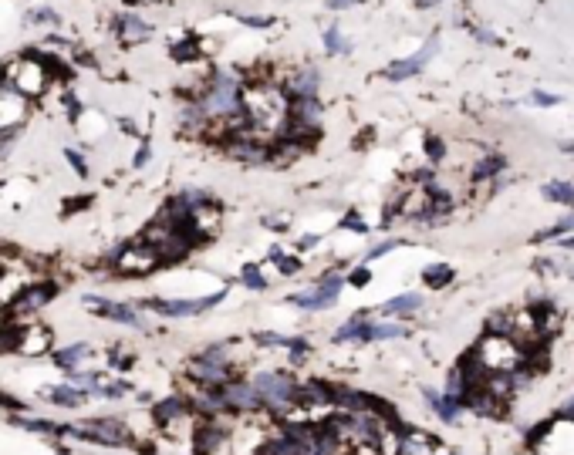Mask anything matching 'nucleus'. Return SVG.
<instances>
[{"mask_svg":"<svg viewBox=\"0 0 574 455\" xmlns=\"http://www.w3.org/2000/svg\"><path fill=\"white\" fill-rule=\"evenodd\" d=\"M243 91H247L243 78H236L234 71H213L193 98L200 101L209 122H230L243 115Z\"/></svg>","mask_w":574,"mask_h":455,"instance_id":"1","label":"nucleus"},{"mask_svg":"<svg viewBox=\"0 0 574 455\" xmlns=\"http://www.w3.org/2000/svg\"><path fill=\"white\" fill-rule=\"evenodd\" d=\"M250 384L261 398V411L270 415L274 422H284L287 415L297 408L294 398H297V378L290 371H274V368H263V371H254L250 375Z\"/></svg>","mask_w":574,"mask_h":455,"instance_id":"2","label":"nucleus"},{"mask_svg":"<svg viewBox=\"0 0 574 455\" xmlns=\"http://www.w3.org/2000/svg\"><path fill=\"white\" fill-rule=\"evenodd\" d=\"M230 280L220 287V290H213V294H203V297H142V301H135V307L142 310V314H156L162 321H183V317H200V314H207L213 307H220V303L230 297Z\"/></svg>","mask_w":574,"mask_h":455,"instance_id":"3","label":"nucleus"},{"mask_svg":"<svg viewBox=\"0 0 574 455\" xmlns=\"http://www.w3.org/2000/svg\"><path fill=\"white\" fill-rule=\"evenodd\" d=\"M71 435H78L81 442H92L98 449H139V438L125 418L115 415H92L71 425Z\"/></svg>","mask_w":574,"mask_h":455,"instance_id":"4","label":"nucleus"},{"mask_svg":"<svg viewBox=\"0 0 574 455\" xmlns=\"http://www.w3.org/2000/svg\"><path fill=\"white\" fill-rule=\"evenodd\" d=\"M159 267H162V260H159V253L139 236V240H129V243H122L119 250L112 253V274L122 280H139V277H149V274H156Z\"/></svg>","mask_w":574,"mask_h":455,"instance_id":"5","label":"nucleus"},{"mask_svg":"<svg viewBox=\"0 0 574 455\" xmlns=\"http://www.w3.org/2000/svg\"><path fill=\"white\" fill-rule=\"evenodd\" d=\"M341 290H345V274L338 270H324L314 287L308 290H294L287 303L290 307H297V310H304V314H321V310H331L335 303H338Z\"/></svg>","mask_w":574,"mask_h":455,"instance_id":"6","label":"nucleus"},{"mask_svg":"<svg viewBox=\"0 0 574 455\" xmlns=\"http://www.w3.org/2000/svg\"><path fill=\"white\" fill-rule=\"evenodd\" d=\"M81 303H85V310H92L102 321H112V324H122V328L132 330H153L149 317L132 301H112V297H102V294H85Z\"/></svg>","mask_w":574,"mask_h":455,"instance_id":"7","label":"nucleus"},{"mask_svg":"<svg viewBox=\"0 0 574 455\" xmlns=\"http://www.w3.org/2000/svg\"><path fill=\"white\" fill-rule=\"evenodd\" d=\"M220 149L247 169L270 166V139H261L257 132H234V135L220 139Z\"/></svg>","mask_w":574,"mask_h":455,"instance_id":"8","label":"nucleus"},{"mask_svg":"<svg viewBox=\"0 0 574 455\" xmlns=\"http://www.w3.org/2000/svg\"><path fill=\"white\" fill-rule=\"evenodd\" d=\"M220 395H223L227 415H234V418H254V415H263L261 398H257L254 384H250L247 375H240V371H236L234 378H227L223 384H220Z\"/></svg>","mask_w":574,"mask_h":455,"instance_id":"9","label":"nucleus"},{"mask_svg":"<svg viewBox=\"0 0 574 455\" xmlns=\"http://www.w3.org/2000/svg\"><path fill=\"white\" fill-rule=\"evenodd\" d=\"M234 415H220V418H200L193 425V455H220L230 445V431H234Z\"/></svg>","mask_w":574,"mask_h":455,"instance_id":"10","label":"nucleus"},{"mask_svg":"<svg viewBox=\"0 0 574 455\" xmlns=\"http://www.w3.org/2000/svg\"><path fill=\"white\" fill-rule=\"evenodd\" d=\"M58 290H61V287H58L54 280H31L24 290L10 301V307H7L10 324H17V321H24V317H34V314H41V310L54 301V294H58Z\"/></svg>","mask_w":574,"mask_h":455,"instance_id":"11","label":"nucleus"},{"mask_svg":"<svg viewBox=\"0 0 574 455\" xmlns=\"http://www.w3.org/2000/svg\"><path fill=\"white\" fill-rule=\"evenodd\" d=\"M153 422H156L159 431H173L183 422H200V418L193 415V408L186 404L183 395H169V398H159L153 404Z\"/></svg>","mask_w":574,"mask_h":455,"instance_id":"12","label":"nucleus"},{"mask_svg":"<svg viewBox=\"0 0 574 455\" xmlns=\"http://www.w3.org/2000/svg\"><path fill=\"white\" fill-rule=\"evenodd\" d=\"M54 351V334L44 324H17V341H14V354L24 357H41V354Z\"/></svg>","mask_w":574,"mask_h":455,"instance_id":"13","label":"nucleus"},{"mask_svg":"<svg viewBox=\"0 0 574 455\" xmlns=\"http://www.w3.org/2000/svg\"><path fill=\"white\" fill-rule=\"evenodd\" d=\"M183 398H186V404L193 408L196 418H220V415H227L220 388H203V384H189V381H186Z\"/></svg>","mask_w":574,"mask_h":455,"instance_id":"14","label":"nucleus"},{"mask_svg":"<svg viewBox=\"0 0 574 455\" xmlns=\"http://www.w3.org/2000/svg\"><path fill=\"white\" fill-rule=\"evenodd\" d=\"M7 425L27 431V435H34V438H44V435H58V438H61V435H71V425L41 418V415H31V411H14V415H7Z\"/></svg>","mask_w":574,"mask_h":455,"instance_id":"15","label":"nucleus"},{"mask_svg":"<svg viewBox=\"0 0 574 455\" xmlns=\"http://www.w3.org/2000/svg\"><path fill=\"white\" fill-rule=\"evenodd\" d=\"M436 48H440V41H436V37H429V41H426V48L416 51L412 57L392 61L389 68L382 71V78H385V81H409V78H416L419 71L429 64V57H433V51H436Z\"/></svg>","mask_w":574,"mask_h":455,"instance_id":"16","label":"nucleus"},{"mask_svg":"<svg viewBox=\"0 0 574 455\" xmlns=\"http://www.w3.org/2000/svg\"><path fill=\"white\" fill-rule=\"evenodd\" d=\"M186 381L189 384H203V388H220L227 378H234L236 371H230V368H220V364H209V361H203L200 354H193L189 361H186Z\"/></svg>","mask_w":574,"mask_h":455,"instance_id":"17","label":"nucleus"},{"mask_svg":"<svg viewBox=\"0 0 574 455\" xmlns=\"http://www.w3.org/2000/svg\"><path fill=\"white\" fill-rule=\"evenodd\" d=\"M112 34H115L125 48H132V44H142V41L153 37V24L142 21L139 14L125 10V14H115V17H112Z\"/></svg>","mask_w":574,"mask_h":455,"instance_id":"18","label":"nucleus"},{"mask_svg":"<svg viewBox=\"0 0 574 455\" xmlns=\"http://www.w3.org/2000/svg\"><path fill=\"white\" fill-rule=\"evenodd\" d=\"M284 88L287 101L290 98H318L321 95V71L314 68V64H304V68H297L294 75L287 78V84H281Z\"/></svg>","mask_w":574,"mask_h":455,"instance_id":"19","label":"nucleus"},{"mask_svg":"<svg viewBox=\"0 0 574 455\" xmlns=\"http://www.w3.org/2000/svg\"><path fill=\"white\" fill-rule=\"evenodd\" d=\"M92 344H85V341H75V344H61V348H54L51 351V364L58 371H64V375H71V371H78L85 368L88 361H92Z\"/></svg>","mask_w":574,"mask_h":455,"instance_id":"20","label":"nucleus"},{"mask_svg":"<svg viewBox=\"0 0 574 455\" xmlns=\"http://www.w3.org/2000/svg\"><path fill=\"white\" fill-rule=\"evenodd\" d=\"M368 324H372V310H358V314H351L341 328H335L331 334V341L335 344H368Z\"/></svg>","mask_w":574,"mask_h":455,"instance_id":"21","label":"nucleus"},{"mask_svg":"<svg viewBox=\"0 0 574 455\" xmlns=\"http://www.w3.org/2000/svg\"><path fill=\"white\" fill-rule=\"evenodd\" d=\"M422 398L426 404L433 408V415L446 422V425H456L460 422V415H463V402L460 398H449V395H440V391H433V388H422Z\"/></svg>","mask_w":574,"mask_h":455,"instance_id":"22","label":"nucleus"},{"mask_svg":"<svg viewBox=\"0 0 574 455\" xmlns=\"http://www.w3.org/2000/svg\"><path fill=\"white\" fill-rule=\"evenodd\" d=\"M44 402L54 404V408H61V411H78V408L88 402V398L81 395L78 388H71L68 381H61V384H51V388H44Z\"/></svg>","mask_w":574,"mask_h":455,"instance_id":"23","label":"nucleus"},{"mask_svg":"<svg viewBox=\"0 0 574 455\" xmlns=\"http://www.w3.org/2000/svg\"><path fill=\"white\" fill-rule=\"evenodd\" d=\"M267 260L277 267V274H281V277H297V274L304 270V260H301L297 253H287L281 243H270V250H267Z\"/></svg>","mask_w":574,"mask_h":455,"instance_id":"24","label":"nucleus"},{"mask_svg":"<svg viewBox=\"0 0 574 455\" xmlns=\"http://www.w3.org/2000/svg\"><path fill=\"white\" fill-rule=\"evenodd\" d=\"M419 307H422V294H399V297L385 301L379 310H372V314H382V317H409V314H416Z\"/></svg>","mask_w":574,"mask_h":455,"instance_id":"25","label":"nucleus"},{"mask_svg":"<svg viewBox=\"0 0 574 455\" xmlns=\"http://www.w3.org/2000/svg\"><path fill=\"white\" fill-rule=\"evenodd\" d=\"M254 344L263 351H290L301 344V334H277V330H257L254 334Z\"/></svg>","mask_w":574,"mask_h":455,"instance_id":"26","label":"nucleus"},{"mask_svg":"<svg viewBox=\"0 0 574 455\" xmlns=\"http://www.w3.org/2000/svg\"><path fill=\"white\" fill-rule=\"evenodd\" d=\"M102 378H105V371H85V368H78V371H71V375H68L64 381H68L71 388H78L85 398H98Z\"/></svg>","mask_w":574,"mask_h":455,"instance_id":"27","label":"nucleus"},{"mask_svg":"<svg viewBox=\"0 0 574 455\" xmlns=\"http://www.w3.org/2000/svg\"><path fill=\"white\" fill-rule=\"evenodd\" d=\"M129 395H135V388H132L125 378H112V375L102 378V388H98V398H102V402H122V398H129Z\"/></svg>","mask_w":574,"mask_h":455,"instance_id":"28","label":"nucleus"},{"mask_svg":"<svg viewBox=\"0 0 574 455\" xmlns=\"http://www.w3.org/2000/svg\"><path fill=\"white\" fill-rule=\"evenodd\" d=\"M409 328L406 324H395V321H372L368 324V344L375 341H395V337H406Z\"/></svg>","mask_w":574,"mask_h":455,"instance_id":"29","label":"nucleus"},{"mask_svg":"<svg viewBox=\"0 0 574 455\" xmlns=\"http://www.w3.org/2000/svg\"><path fill=\"white\" fill-rule=\"evenodd\" d=\"M324 54L328 57H338V54H351V41L341 34V27L338 24H331V27H324Z\"/></svg>","mask_w":574,"mask_h":455,"instance_id":"30","label":"nucleus"},{"mask_svg":"<svg viewBox=\"0 0 574 455\" xmlns=\"http://www.w3.org/2000/svg\"><path fill=\"white\" fill-rule=\"evenodd\" d=\"M453 277H456V274H453V267H449V263H433V267H426V270H422V283H426V287H433V290H443V287H449Z\"/></svg>","mask_w":574,"mask_h":455,"instance_id":"31","label":"nucleus"},{"mask_svg":"<svg viewBox=\"0 0 574 455\" xmlns=\"http://www.w3.org/2000/svg\"><path fill=\"white\" fill-rule=\"evenodd\" d=\"M240 283H243L247 290H254V294H263V290L270 287V280L263 277L261 263H247V267H240Z\"/></svg>","mask_w":574,"mask_h":455,"instance_id":"32","label":"nucleus"},{"mask_svg":"<svg viewBox=\"0 0 574 455\" xmlns=\"http://www.w3.org/2000/svg\"><path fill=\"white\" fill-rule=\"evenodd\" d=\"M503 169H507V159H503V155H487V159H480V162L473 166V182L494 179L496 172H503Z\"/></svg>","mask_w":574,"mask_h":455,"instance_id":"33","label":"nucleus"},{"mask_svg":"<svg viewBox=\"0 0 574 455\" xmlns=\"http://www.w3.org/2000/svg\"><path fill=\"white\" fill-rule=\"evenodd\" d=\"M24 21L27 24H51V27H61V14L54 10V7H34V10H27L24 14Z\"/></svg>","mask_w":574,"mask_h":455,"instance_id":"34","label":"nucleus"},{"mask_svg":"<svg viewBox=\"0 0 574 455\" xmlns=\"http://www.w3.org/2000/svg\"><path fill=\"white\" fill-rule=\"evenodd\" d=\"M544 199L571 206V202H574V186H571V182H548V186H544Z\"/></svg>","mask_w":574,"mask_h":455,"instance_id":"35","label":"nucleus"},{"mask_svg":"<svg viewBox=\"0 0 574 455\" xmlns=\"http://www.w3.org/2000/svg\"><path fill=\"white\" fill-rule=\"evenodd\" d=\"M64 159H68V166H71V172L81 179H88V172H92V166H88V155L78 149H64Z\"/></svg>","mask_w":574,"mask_h":455,"instance_id":"36","label":"nucleus"},{"mask_svg":"<svg viewBox=\"0 0 574 455\" xmlns=\"http://www.w3.org/2000/svg\"><path fill=\"white\" fill-rule=\"evenodd\" d=\"M173 57H176V61H196V57H200V44L193 41V34L186 37L183 44H173Z\"/></svg>","mask_w":574,"mask_h":455,"instance_id":"37","label":"nucleus"},{"mask_svg":"<svg viewBox=\"0 0 574 455\" xmlns=\"http://www.w3.org/2000/svg\"><path fill=\"white\" fill-rule=\"evenodd\" d=\"M132 361H135V354H125V348H115V351H108V368L112 371H129L132 368Z\"/></svg>","mask_w":574,"mask_h":455,"instance_id":"38","label":"nucleus"},{"mask_svg":"<svg viewBox=\"0 0 574 455\" xmlns=\"http://www.w3.org/2000/svg\"><path fill=\"white\" fill-rule=\"evenodd\" d=\"M568 229H574V213H571V216H564V220H557V223H554L550 229H544V233H537L534 240H537V243H544V240H554V236H564Z\"/></svg>","mask_w":574,"mask_h":455,"instance_id":"39","label":"nucleus"},{"mask_svg":"<svg viewBox=\"0 0 574 455\" xmlns=\"http://www.w3.org/2000/svg\"><path fill=\"white\" fill-rule=\"evenodd\" d=\"M338 229H351V233H368V223L362 220V213L348 209V213H345V216L338 220Z\"/></svg>","mask_w":574,"mask_h":455,"instance_id":"40","label":"nucleus"},{"mask_svg":"<svg viewBox=\"0 0 574 455\" xmlns=\"http://www.w3.org/2000/svg\"><path fill=\"white\" fill-rule=\"evenodd\" d=\"M236 21L243 27H254V30H267V27H274L277 21L274 17H263V14H234Z\"/></svg>","mask_w":574,"mask_h":455,"instance_id":"41","label":"nucleus"},{"mask_svg":"<svg viewBox=\"0 0 574 455\" xmlns=\"http://www.w3.org/2000/svg\"><path fill=\"white\" fill-rule=\"evenodd\" d=\"M443 155H446L443 139L440 135H426V159L429 162H443Z\"/></svg>","mask_w":574,"mask_h":455,"instance_id":"42","label":"nucleus"},{"mask_svg":"<svg viewBox=\"0 0 574 455\" xmlns=\"http://www.w3.org/2000/svg\"><path fill=\"white\" fill-rule=\"evenodd\" d=\"M149 159H153V142H149V135H142L139 149H135V155H132V166L142 169V166H149Z\"/></svg>","mask_w":574,"mask_h":455,"instance_id":"43","label":"nucleus"},{"mask_svg":"<svg viewBox=\"0 0 574 455\" xmlns=\"http://www.w3.org/2000/svg\"><path fill=\"white\" fill-rule=\"evenodd\" d=\"M399 247H406V240H382V243H375V247L365 253V260H379V256H385V253L399 250Z\"/></svg>","mask_w":574,"mask_h":455,"instance_id":"44","label":"nucleus"},{"mask_svg":"<svg viewBox=\"0 0 574 455\" xmlns=\"http://www.w3.org/2000/svg\"><path fill=\"white\" fill-rule=\"evenodd\" d=\"M318 243H321V236H318V233H301V236L294 240V250H297V256H301V253L314 250Z\"/></svg>","mask_w":574,"mask_h":455,"instance_id":"45","label":"nucleus"},{"mask_svg":"<svg viewBox=\"0 0 574 455\" xmlns=\"http://www.w3.org/2000/svg\"><path fill=\"white\" fill-rule=\"evenodd\" d=\"M368 280H372V270H368V267H355V270L345 277V283H351V287H368Z\"/></svg>","mask_w":574,"mask_h":455,"instance_id":"46","label":"nucleus"},{"mask_svg":"<svg viewBox=\"0 0 574 455\" xmlns=\"http://www.w3.org/2000/svg\"><path fill=\"white\" fill-rule=\"evenodd\" d=\"M267 229H274V233H284L287 226H290V216H284V213H277V216H263L261 220Z\"/></svg>","mask_w":574,"mask_h":455,"instance_id":"47","label":"nucleus"},{"mask_svg":"<svg viewBox=\"0 0 574 455\" xmlns=\"http://www.w3.org/2000/svg\"><path fill=\"white\" fill-rule=\"evenodd\" d=\"M470 34L476 37V41H483V44H496V37L490 34V30H483V27H470Z\"/></svg>","mask_w":574,"mask_h":455,"instance_id":"48","label":"nucleus"},{"mask_svg":"<svg viewBox=\"0 0 574 455\" xmlns=\"http://www.w3.org/2000/svg\"><path fill=\"white\" fill-rule=\"evenodd\" d=\"M358 0H324V7L328 10H348V7H355Z\"/></svg>","mask_w":574,"mask_h":455,"instance_id":"49","label":"nucleus"},{"mask_svg":"<svg viewBox=\"0 0 574 455\" xmlns=\"http://www.w3.org/2000/svg\"><path fill=\"white\" fill-rule=\"evenodd\" d=\"M530 101H534V105H557V95H544V91H534V95H530Z\"/></svg>","mask_w":574,"mask_h":455,"instance_id":"50","label":"nucleus"},{"mask_svg":"<svg viewBox=\"0 0 574 455\" xmlns=\"http://www.w3.org/2000/svg\"><path fill=\"white\" fill-rule=\"evenodd\" d=\"M436 3H440V0H416V7H422V10H426V7H436Z\"/></svg>","mask_w":574,"mask_h":455,"instance_id":"51","label":"nucleus"},{"mask_svg":"<svg viewBox=\"0 0 574 455\" xmlns=\"http://www.w3.org/2000/svg\"><path fill=\"white\" fill-rule=\"evenodd\" d=\"M561 415H574V398L568 404H564V408H561Z\"/></svg>","mask_w":574,"mask_h":455,"instance_id":"52","label":"nucleus"},{"mask_svg":"<svg viewBox=\"0 0 574 455\" xmlns=\"http://www.w3.org/2000/svg\"><path fill=\"white\" fill-rule=\"evenodd\" d=\"M561 247H568V250H574V236H571V240H564V243H561Z\"/></svg>","mask_w":574,"mask_h":455,"instance_id":"53","label":"nucleus"},{"mask_svg":"<svg viewBox=\"0 0 574 455\" xmlns=\"http://www.w3.org/2000/svg\"><path fill=\"white\" fill-rule=\"evenodd\" d=\"M571 277H574V267H571Z\"/></svg>","mask_w":574,"mask_h":455,"instance_id":"54","label":"nucleus"}]
</instances>
